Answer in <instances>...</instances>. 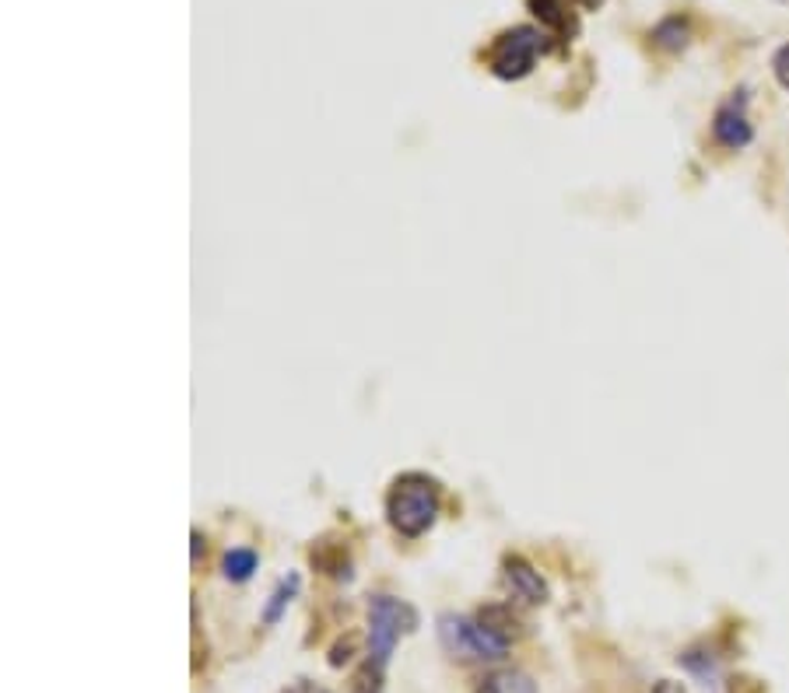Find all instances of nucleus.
Here are the masks:
<instances>
[{
    "instance_id": "obj_1",
    "label": "nucleus",
    "mask_w": 789,
    "mask_h": 693,
    "mask_svg": "<svg viewBox=\"0 0 789 693\" xmlns=\"http://www.w3.org/2000/svg\"><path fill=\"white\" fill-rule=\"evenodd\" d=\"M438 511H443V487H438L435 477L411 469V473H401L393 480L386 495V519L393 532H401L404 540L425 536L435 526Z\"/></svg>"
},
{
    "instance_id": "obj_2",
    "label": "nucleus",
    "mask_w": 789,
    "mask_h": 693,
    "mask_svg": "<svg viewBox=\"0 0 789 693\" xmlns=\"http://www.w3.org/2000/svg\"><path fill=\"white\" fill-rule=\"evenodd\" d=\"M544 53H547V35L540 29L513 26L495 35V42L485 50V63L498 81H523Z\"/></svg>"
},
{
    "instance_id": "obj_3",
    "label": "nucleus",
    "mask_w": 789,
    "mask_h": 693,
    "mask_svg": "<svg viewBox=\"0 0 789 693\" xmlns=\"http://www.w3.org/2000/svg\"><path fill=\"white\" fill-rule=\"evenodd\" d=\"M418 631V613H414L411 602L393 599V595H368V659L386 665L393 648L401 644V638Z\"/></svg>"
},
{
    "instance_id": "obj_4",
    "label": "nucleus",
    "mask_w": 789,
    "mask_h": 693,
    "mask_svg": "<svg viewBox=\"0 0 789 693\" xmlns=\"http://www.w3.org/2000/svg\"><path fill=\"white\" fill-rule=\"evenodd\" d=\"M438 623V641H443V648L449 655L456 659H477V662H498V659H506L509 652V644L495 638L488 628H481L477 616H459V613H443L435 620Z\"/></svg>"
},
{
    "instance_id": "obj_5",
    "label": "nucleus",
    "mask_w": 789,
    "mask_h": 693,
    "mask_svg": "<svg viewBox=\"0 0 789 693\" xmlns=\"http://www.w3.org/2000/svg\"><path fill=\"white\" fill-rule=\"evenodd\" d=\"M748 102H751L748 88H737V92H730L727 99L716 105V113H712V141L722 151H744L755 141Z\"/></svg>"
},
{
    "instance_id": "obj_6",
    "label": "nucleus",
    "mask_w": 789,
    "mask_h": 693,
    "mask_svg": "<svg viewBox=\"0 0 789 693\" xmlns=\"http://www.w3.org/2000/svg\"><path fill=\"white\" fill-rule=\"evenodd\" d=\"M502 581H506V589L523 599V602H530V607H544L547 599H552V592H547V581L540 578V571L530 564V561H523V557L509 553L506 561H502Z\"/></svg>"
},
{
    "instance_id": "obj_7",
    "label": "nucleus",
    "mask_w": 789,
    "mask_h": 693,
    "mask_svg": "<svg viewBox=\"0 0 789 693\" xmlns=\"http://www.w3.org/2000/svg\"><path fill=\"white\" fill-rule=\"evenodd\" d=\"M526 8H530V14L540 21V26L562 42H568L579 32L576 0H526Z\"/></svg>"
},
{
    "instance_id": "obj_8",
    "label": "nucleus",
    "mask_w": 789,
    "mask_h": 693,
    "mask_svg": "<svg viewBox=\"0 0 789 693\" xmlns=\"http://www.w3.org/2000/svg\"><path fill=\"white\" fill-rule=\"evenodd\" d=\"M649 39H653V47L664 53H685L691 47V21L681 14H667L653 26Z\"/></svg>"
},
{
    "instance_id": "obj_9",
    "label": "nucleus",
    "mask_w": 789,
    "mask_h": 693,
    "mask_svg": "<svg viewBox=\"0 0 789 693\" xmlns=\"http://www.w3.org/2000/svg\"><path fill=\"white\" fill-rule=\"evenodd\" d=\"M299 589H302V578L292 571V574H284L277 585L271 589V595H267V602H263V623H267V628H274V623L284 616V610L292 607V599L299 595Z\"/></svg>"
},
{
    "instance_id": "obj_10",
    "label": "nucleus",
    "mask_w": 789,
    "mask_h": 693,
    "mask_svg": "<svg viewBox=\"0 0 789 693\" xmlns=\"http://www.w3.org/2000/svg\"><path fill=\"white\" fill-rule=\"evenodd\" d=\"M477 623H481V628H488L495 638H502L506 644L523 634V620L509 607H485V610L477 613Z\"/></svg>"
},
{
    "instance_id": "obj_11",
    "label": "nucleus",
    "mask_w": 789,
    "mask_h": 693,
    "mask_svg": "<svg viewBox=\"0 0 789 693\" xmlns=\"http://www.w3.org/2000/svg\"><path fill=\"white\" fill-rule=\"evenodd\" d=\"M256 568H260V557H256V550H250V547H232V550H225V557H222V574H225L229 581H235V585L250 581Z\"/></svg>"
},
{
    "instance_id": "obj_12",
    "label": "nucleus",
    "mask_w": 789,
    "mask_h": 693,
    "mask_svg": "<svg viewBox=\"0 0 789 693\" xmlns=\"http://www.w3.org/2000/svg\"><path fill=\"white\" fill-rule=\"evenodd\" d=\"M310 557H313V564H316L323 574H331V578H337V581H351V578H355V574H351V557H347L344 547H334V553H326V547L316 543Z\"/></svg>"
},
{
    "instance_id": "obj_13",
    "label": "nucleus",
    "mask_w": 789,
    "mask_h": 693,
    "mask_svg": "<svg viewBox=\"0 0 789 693\" xmlns=\"http://www.w3.org/2000/svg\"><path fill=\"white\" fill-rule=\"evenodd\" d=\"M383 683H386V665L365 659L355 676H351V693H383Z\"/></svg>"
},
{
    "instance_id": "obj_14",
    "label": "nucleus",
    "mask_w": 789,
    "mask_h": 693,
    "mask_svg": "<svg viewBox=\"0 0 789 693\" xmlns=\"http://www.w3.org/2000/svg\"><path fill=\"white\" fill-rule=\"evenodd\" d=\"M477 693H537V686L530 683V676H523V673H498V676L481 683Z\"/></svg>"
},
{
    "instance_id": "obj_15",
    "label": "nucleus",
    "mask_w": 789,
    "mask_h": 693,
    "mask_svg": "<svg viewBox=\"0 0 789 693\" xmlns=\"http://www.w3.org/2000/svg\"><path fill=\"white\" fill-rule=\"evenodd\" d=\"M677 662H681L688 673H695L698 680H709V676L716 673V655L706 652V648H688V652L677 659Z\"/></svg>"
},
{
    "instance_id": "obj_16",
    "label": "nucleus",
    "mask_w": 789,
    "mask_h": 693,
    "mask_svg": "<svg viewBox=\"0 0 789 693\" xmlns=\"http://www.w3.org/2000/svg\"><path fill=\"white\" fill-rule=\"evenodd\" d=\"M772 78L779 81V88L789 92V42H782V47L772 53Z\"/></svg>"
},
{
    "instance_id": "obj_17",
    "label": "nucleus",
    "mask_w": 789,
    "mask_h": 693,
    "mask_svg": "<svg viewBox=\"0 0 789 693\" xmlns=\"http://www.w3.org/2000/svg\"><path fill=\"white\" fill-rule=\"evenodd\" d=\"M351 652H355V638H347V641H337L334 648H331V659H326V662H331L334 669H341L347 659H351Z\"/></svg>"
},
{
    "instance_id": "obj_18",
    "label": "nucleus",
    "mask_w": 789,
    "mask_h": 693,
    "mask_svg": "<svg viewBox=\"0 0 789 693\" xmlns=\"http://www.w3.org/2000/svg\"><path fill=\"white\" fill-rule=\"evenodd\" d=\"M730 693H765V683L751 680V676H734L730 680Z\"/></svg>"
},
{
    "instance_id": "obj_19",
    "label": "nucleus",
    "mask_w": 789,
    "mask_h": 693,
    "mask_svg": "<svg viewBox=\"0 0 789 693\" xmlns=\"http://www.w3.org/2000/svg\"><path fill=\"white\" fill-rule=\"evenodd\" d=\"M281 693H331V690H323V686H316L313 680H295V683H289V686H284Z\"/></svg>"
},
{
    "instance_id": "obj_20",
    "label": "nucleus",
    "mask_w": 789,
    "mask_h": 693,
    "mask_svg": "<svg viewBox=\"0 0 789 693\" xmlns=\"http://www.w3.org/2000/svg\"><path fill=\"white\" fill-rule=\"evenodd\" d=\"M201 550H204V540H201V532L193 529V564L201 561Z\"/></svg>"
},
{
    "instance_id": "obj_21",
    "label": "nucleus",
    "mask_w": 789,
    "mask_h": 693,
    "mask_svg": "<svg viewBox=\"0 0 789 693\" xmlns=\"http://www.w3.org/2000/svg\"><path fill=\"white\" fill-rule=\"evenodd\" d=\"M653 693H681V690H677L674 683H667V680H664V683H656V690H653Z\"/></svg>"
},
{
    "instance_id": "obj_22",
    "label": "nucleus",
    "mask_w": 789,
    "mask_h": 693,
    "mask_svg": "<svg viewBox=\"0 0 789 693\" xmlns=\"http://www.w3.org/2000/svg\"><path fill=\"white\" fill-rule=\"evenodd\" d=\"M782 4H789V0H782Z\"/></svg>"
}]
</instances>
